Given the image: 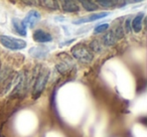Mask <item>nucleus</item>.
Masks as SVG:
<instances>
[{
    "label": "nucleus",
    "instance_id": "nucleus-1",
    "mask_svg": "<svg viewBox=\"0 0 147 137\" xmlns=\"http://www.w3.org/2000/svg\"><path fill=\"white\" fill-rule=\"evenodd\" d=\"M71 53L73 57H75L77 61L84 63H90L94 57L93 51L85 43H78V45H74L71 49Z\"/></svg>",
    "mask_w": 147,
    "mask_h": 137
},
{
    "label": "nucleus",
    "instance_id": "nucleus-2",
    "mask_svg": "<svg viewBox=\"0 0 147 137\" xmlns=\"http://www.w3.org/2000/svg\"><path fill=\"white\" fill-rule=\"evenodd\" d=\"M49 78V71L47 69H41L35 75L34 82L32 85V96L33 98H37L45 90L47 83Z\"/></svg>",
    "mask_w": 147,
    "mask_h": 137
},
{
    "label": "nucleus",
    "instance_id": "nucleus-3",
    "mask_svg": "<svg viewBox=\"0 0 147 137\" xmlns=\"http://www.w3.org/2000/svg\"><path fill=\"white\" fill-rule=\"evenodd\" d=\"M0 43L3 47L11 49V51H21V49H25L27 45L26 41L23 39L15 38L13 36H9V35L5 34L0 35Z\"/></svg>",
    "mask_w": 147,
    "mask_h": 137
},
{
    "label": "nucleus",
    "instance_id": "nucleus-4",
    "mask_svg": "<svg viewBox=\"0 0 147 137\" xmlns=\"http://www.w3.org/2000/svg\"><path fill=\"white\" fill-rule=\"evenodd\" d=\"M124 36V30H123L122 25H116L112 29L108 31L106 34L103 36V43L106 47H111L115 45L119 39Z\"/></svg>",
    "mask_w": 147,
    "mask_h": 137
},
{
    "label": "nucleus",
    "instance_id": "nucleus-5",
    "mask_svg": "<svg viewBox=\"0 0 147 137\" xmlns=\"http://www.w3.org/2000/svg\"><path fill=\"white\" fill-rule=\"evenodd\" d=\"M27 80H28L27 73L20 72L17 75L16 79H15V81H14V84H13V86H14L13 87V91H12L13 96H20V95H23V93L26 90Z\"/></svg>",
    "mask_w": 147,
    "mask_h": 137
},
{
    "label": "nucleus",
    "instance_id": "nucleus-6",
    "mask_svg": "<svg viewBox=\"0 0 147 137\" xmlns=\"http://www.w3.org/2000/svg\"><path fill=\"white\" fill-rule=\"evenodd\" d=\"M39 19H40V13H39V11L32 9V10H30L28 13H27V15L24 17V19L22 20V22L26 28L27 27L32 28V27L34 26L37 22H38Z\"/></svg>",
    "mask_w": 147,
    "mask_h": 137
},
{
    "label": "nucleus",
    "instance_id": "nucleus-7",
    "mask_svg": "<svg viewBox=\"0 0 147 137\" xmlns=\"http://www.w3.org/2000/svg\"><path fill=\"white\" fill-rule=\"evenodd\" d=\"M109 13L108 12H100V13H92L91 15L85 17H81L78 18L76 20H74L73 23L74 24H83V23H87V22H92V21H96L98 19H102L104 17L108 16Z\"/></svg>",
    "mask_w": 147,
    "mask_h": 137
},
{
    "label": "nucleus",
    "instance_id": "nucleus-8",
    "mask_svg": "<svg viewBox=\"0 0 147 137\" xmlns=\"http://www.w3.org/2000/svg\"><path fill=\"white\" fill-rule=\"evenodd\" d=\"M33 39L36 43H51L53 40V36H51V33L47 32L43 29H36L33 32Z\"/></svg>",
    "mask_w": 147,
    "mask_h": 137
},
{
    "label": "nucleus",
    "instance_id": "nucleus-9",
    "mask_svg": "<svg viewBox=\"0 0 147 137\" xmlns=\"http://www.w3.org/2000/svg\"><path fill=\"white\" fill-rule=\"evenodd\" d=\"M29 55L31 57H35V59H45L49 53V49L45 45H40V47H33L29 49L28 51Z\"/></svg>",
    "mask_w": 147,
    "mask_h": 137
},
{
    "label": "nucleus",
    "instance_id": "nucleus-10",
    "mask_svg": "<svg viewBox=\"0 0 147 137\" xmlns=\"http://www.w3.org/2000/svg\"><path fill=\"white\" fill-rule=\"evenodd\" d=\"M61 8L67 13H76L80 10V5L77 1H71V0H67V1H61Z\"/></svg>",
    "mask_w": 147,
    "mask_h": 137
},
{
    "label": "nucleus",
    "instance_id": "nucleus-11",
    "mask_svg": "<svg viewBox=\"0 0 147 137\" xmlns=\"http://www.w3.org/2000/svg\"><path fill=\"white\" fill-rule=\"evenodd\" d=\"M12 26L14 28V30L18 33L21 36H26L27 31H26V27L24 26L22 20L19 18H13L12 19Z\"/></svg>",
    "mask_w": 147,
    "mask_h": 137
},
{
    "label": "nucleus",
    "instance_id": "nucleus-12",
    "mask_svg": "<svg viewBox=\"0 0 147 137\" xmlns=\"http://www.w3.org/2000/svg\"><path fill=\"white\" fill-rule=\"evenodd\" d=\"M143 18H144V13L141 12L132 19V29L135 32L141 31V29H142Z\"/></svg>",
    "mask_w": 147,
    "mask_h": 137
},
{
    "label": "nucleus",
    "instance_id": "nucleus-13",
    "mask_svg": "<svg viewBox=\"0 0 147 137\" xmlns=\"http://www.w3.org/2000/svg\"><path fill=\"white\" fill-rule=\"evenodd\" d=\"M73 69V63L69 61H61V63L57 65V72H59L61 74H67L69 71H71Z\"/></svg>",
    "mask_w": 147,
    "mask_h": 137
},
{
    "label": "nucleus",
    "instance_id": "nucleus-14",
    "mask_svg": "<svg viewBox=\"0 0 147 137\" xmlns=\"http://www.w3.org/2000/svg\"><path fill=\"white\" fill-rule=\"evenodd\" d=\"M80 3L82 4L83 8H84L85 10L89 11V12L96 11L97 9L99 8V6L97 5V3L94 2V1H87V0H83V1H81Z\"/></svg>",
    "mask_w": 147,
    "mask_h": 137
},
{
    "label": "nucleus",
    "instance_id": "nucleus-15",
    "mask_svg": "<svg viewBox=\"0 0 147 137\" xmlns=\"http://www.w3.org/2000/svg\"><path fill=\"white\" fill-rule=\"evenodd\" d=\"M90 49L93 51V53H100L101 51H103V47L102 45H101V43L98 40V39H94L93 41H91L90 43Z\"/></svg>",
    "mask_w": 147,
    "mask_h": 137
},
{
    "label": "nucleus",
    "instance_id": "nucleus-16",
    "mask_svg": "<svg viewBox=\"0 0 147 137\" xmlns=\"http://www.w3.org/2000/svg\"><path fill=\"white\" fill-rule=\"evenodd\" d=\"M39 3L42 4L45 7H47V8L51 9V10H57V9L59 8V3L57 1H53V0L51 1H40Z\"/></svg>",
    "mask_w": 147,
    "mask_h": 137
},
{
    "label": "nucleus",
    "instance_id": "nucleus-17",
    "mask_svg": "<svg viewBox=\"0 0 147 137\" xmlns=\"http://www.w3.org/2000/svg\"><path fill=\"white\" fill-rule=\"evenodd\" d=\"M109 28V24L108 23H102V24H99L95 27L94 29V33L95 34H98V33H102L107 31V29Z\"/></svg>",
    "mask_w": 147,
    "mask_h": 137
},
{
    "label": "nucleus",
    "instance_id": "nucleus-18",
    "mask_svg": "<svg viewBox=\"0 0 147 137\" xmlns=\"http://www.w3.org/2000/svg\"><path fill=\"white\" fill-rule=\"evenodd\" d=\"M117 1H98L97 2V4L101 5L102 7H104V8H110V7H114L116 6L117 4Z\"/></svg>",
    "mask_w": 147,
    "mask_h": 137
},
{
    "label": "nucleus",
    "instance_id": "nucleus-19",
    "mask_svg": "<svg viewBox=\"0 0 147 137\" xmlns=\"http://www.w3.org/2000/svg\"><path fill=\"white\" fill-rule=\"evenodd\" d=\"M130 23H131V20H130V19H128V20H127L126 22H125V24H126V30H127V31H130V30H131Z\"/></svg>",
    "mask_w": 147,
    "mask_h": 137
}]
</instances>
